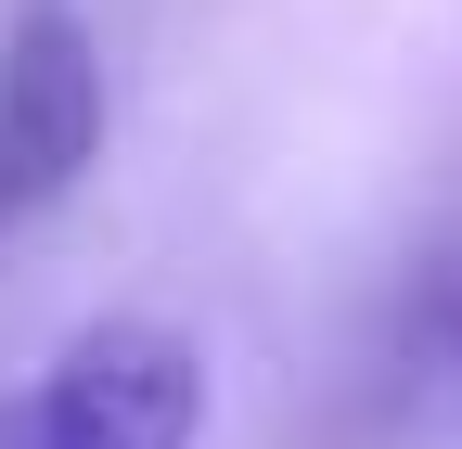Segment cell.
<instances>
[{
	"label": "cell",
	"mask_w": 462,
	"mask_h": 449,
	"mask_svg": "<svg viewBox=\"0 0 462 449\" xmlns=\"http://www.w3.org/2000/svg\"><path fill=\"white\" fill-rule=\"evenodd\" d=\"M206 436V347L180 321H78L14 399H0V449H193Z\"/></svg>",
	"instance_id": "cell-1"
},
{
	"label": "cell",
	"mask_w": 462,
	"mask_h": 449,
	"mask_svg": "<svg viewBox=\"0 0 462 449\" xmlns=\"http://www.w3.org/2000/svg\"><path fill=\"white\" fill-rule=\"evenodd\" d=\"M90 154H103V51L65 0H26L0 26V232L65 206Z\"/></svg>",
	"instance_id": "cell-2"
}]
</instances>
